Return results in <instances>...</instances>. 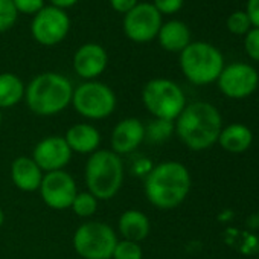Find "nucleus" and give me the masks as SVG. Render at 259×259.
I'll list each match as a JSON object with an SVG mask.
<instances>
[{
	"label": "nucleus",
	"instance_id": "f257e3e1",
	"mask_svg": "<svg viewBox=\"0 0 259 259\" xmlns=\"http://www.w3.org/2000/svg\"><path fill=\"white\" fill-rule=\"evenodd\" d=\"M176 135L191 151H204L218 144L223 117L215 105L204 101L186 104L174 120Z\"/></svg>",
	"mask_w": 259,
	"mask_h": 259
},
{
	"label": "nucleus",
	"instance_id": "f03ea898",
	"mask_svg": "<svg viewBox=\"0 0 259 259\" xmlns=\"http://www.w3.org/2000/svg\"><path fill=\"white\" fill-rule=\"evenodd\" d=\"M191 186L189 169L177 160H166L154 165L145 176L144 192L150 204L160 210H171L188 198Z\"/></svg>",
	"mask_w": 259,
	"mask_h": 259
},
{
	"label": "nucleus",
	"instance_id": "7ed1b4c3",
	"mask_svg": "<svg viewBox=\"0 0 259 259\" xmlns=\"http://www.w3.org/2000/svg\"><path fill=\"white\" fill-rule=\"evenodd\" d=\"M73 85L58 72H43L34 76L25 90L28 108L41 117L60 114L72 104Z\"/></svg>",
	"mask_w": 259,
	"mask_h": 259
},
{
	"label": "nucleus",
	"instance_id": "20e7f679",
	"mask_svg": "<svg viewBox=\"0 0 259 259\" xmlns=\"http://www.w3.org/2000/svg\"><path fill=\"white\" fill-rule=\"evenodd\" d=\"M123 160L111 150L99 148L89 156L84 168V180L87 191L99 201L114 198L123 185Z\"/></svg>",
	"mask_w": 259,
	"mask_h": 259
},
{
	"label": "nucleus",
	"instance_id": "39448f33",
	"mask_svg": "<svg viewBox=\"0 0 259 259\" xmlns=\"http://www.w3.org/2000/svg\"><path fill=\"white\" fill-rule=\"evenodd\" d=\"M179 63L186 79L195 85L215 82L224 69L223 54L206 41H191V45L180 52Z\"/></svg>",
	"mask_w": 259,
	"mask_h": 259
},
{
	"label": "nucleus",
	"instance_id": "423d86ee",
	"mask_svg": "<svg viewBox=\"0 0 259 259\" xmlns=\"http://www.w3.org/2000/svg\"><path fill=\"white\" fill-rule=\"evenodd\" d=\"M142 104L153 117L176 120L186 107V96L172 79L153 78L142 89Z\"/></svg>",
	"mask_w": 259,
	"mask_h": 259
},
{
	"label": "nucleus",
	"instance_id": "0eeeda50",
	"mask_svg": "<svg viewBox=\"0 0 259 259\" xmlns=\"http://www.w3.org/2000/svg\"><path fill=\"white\" fill-rule=\"evenodd\" d=\"M70 105L87 120H102L114 113L117 98L110 85L96 79L84 81L73 89Z\"/></svg>",
	"mask_w": 259,
	"mask_h": 259
},
{
	"label": "nucleus",
	"instance_id": "6e6552de",
	"mask_svg": "<svg viewBox=\"0 0 259 259\" xmlns=\"http://www.w3.org/2000/svg\"><path fill=\"white\" fill-rule=\"evenodd\" d=\"M117 233L104 221H85L73 233L72 244L82 259H111Z\"/></svg>",
	"mask_w": 259,
	"mask_h": 259
},
{
	"label": "nucleus",
	"instance_id": "1a4fd4ad",
	"mask_svg": "<svg viewBox=\"0 0 259 259\" xmlns=\"http://www.w3.org/2000/svg\"><path fill=\"white\" fill-rule=\"evenodd\" d=\"M70 31V19L66 11L55 7H45L32 17L31 34L34 40L41 46L60 45Z\"/></svg>",
	"mask_w": 259,
	"mask_h": 259
},
{
	"label": "nucleus",
	"instance_id": "9d476101",
	"mask_svg": "<svg viewBox=\"0 0 259 259\" xmlns=\"http://www.w3.org/2000/svg\"><path fill=\"white\" fill-rule=\"evenodd\" d=\"M162 25V14L153 4H138L123 16L122 22L125 35L135 43H148L157 38Z\"/></svg>",
	"mask_w": 259,
	"mask_h": 259
},
{
	"label": "nucleus",
	"instance_id": "9b49d317",
	"mask_svg": "<svg viewBox=\"0 0 259 259\" xmlns=\"http://www.w3.org/2000/svg\"><path fill=\"white\" fill-rule=\"evenodd\" d=\"M220 92L230 99L248 98L259 85V75L247 63H232L224 66L218 79Z\"/></svg>",
	"mask_w": 259,
	"mask_h": 259
},
{
	"label": "nucleus",
	"instance_id": "f8f14e48",
	"mask_svg": "<svg viewBox=\"0 0 259 259\" xmlns=\"http://www.w3.org/2000/svg\"><path fill=\"white\" fill-rule=\"evenodd\" d=\"M38 192L48 207L54 210H66L70 209L72 201L78 194V188L75 179L66 169H61L46 172Z\"/></svg>",
	"mask_w": 259,
	"mask_h": 259
},
{
	"label": "nucleus",
	"instance_id": "ddd939ff",
	"mask_svg": "<svg viewBox=\"0 0 259 259\" xmlns=\"http://www.w3.org/2000/svg\"><path fill=\"white\" fill-rule=\"evenodd\" d=\"M72 156L73 153L69 148L64 136L52 135L38 141V144L32 150L31 157L46 174V172L66 169V166L72 160Z\"/></svg>",
	"mask_w": 259,
	"mask_h": 259
},
{
	"label": "nucleus",
	"instance_id": "4468645a",
	"mask_svg": "<svg viewBox=\"0 0 259 259\" xmlns=\"http://www.w3.org/2000/svg\"><path fill=\"white\" fill-rule=\"evenodd\" d=\"M145 142V123L138 117H125L119 120L110 136L111 151L117 156L133 154Z\"/></svg>",
	"mask_w": 259,
	"mask_h": 259
},
{
	"label": "nucleus",
	"instance_id": "2eb2a0df",
	"mask_svg": "<svg viewBox=\"0 0 259 259\" xmlns=\"http://www.w3.org/2000/svg\"><path fill=\"white\" fill-rule=\"evenodd\" d=\"M107 66L108 54L98 43H85L73 54V70L85 81H95L99 78L105 72Z\"/></svg>",
	"mask_w": 259,
	"mask_h": 259
},
{
	"label": "nucleus",
	"instance_id": "dca6fc26",
	"mask_svg": "<svg viewBox=\"0 0 259 259\" xmlns=\"http://www.w3.org/2000/svg\"><path fill=\"white\" fill-rule=\"evenodd\" d=\"M64 139L69 148L72 150V153L90 156L99 150L102 136H101V132L93 123L79 122L67 128Z\"/></svg>",
	"mask_w": 259,
	"mask_h": 259
},
{
	"label": "nucleus",
	"instance_id": "f3484780",
	"mask_svg": "<svg viewBox=\"0 0 259 259\" xmlns=\"http://www.w3.org/2000/svg\"><path fill=\"white\" fill-rule=\"evenodd\" d=\"M11 180L22 192H37L41 186L45 172L31 156H19L11 163Z\"/></svg>",
	"mask_w": 259,
	"mask_h": 259
},
{
	"label": "nucleus",
	"instance_id": "a211bd4d",
	"mask_svg": "<svg viewBox=\"0 0 259 259\" xmlns=\"http://www.w3.org/2000/svg\"><path fill=\"white\" fill-rule=\"evenodd\" d=\"M151 232V221L148 215L138 209H128L120 213L117 220V233L120 239L142 242Z\"/></svg>",
	"mask_w": 259,
	"mask_h": 259
},
{
	"label": "nucleus",
	"instance_id": "6ab92c4d",
	"mask_svg": "<svg viewBox=\"0 0 259 259\" xmlns=\"http://www.w3.org/2000/svg\"><path fill=\"white\" fill-rule=\"evenodd\" d=\"M218 144L227 153H245L253 144V132L244 123H229L227 126H223L218 138Z\"/></svg>",
	"mask_w": 259,
	"mask_h": 259
},
{
	"label": "nucleus",
	"instance_id": "aec40b11",
	"mask_svg": "<svg viewBox=\"0 0 259 259\" xmlns=\"http://www.w3.org/2000/svg\"><path fill=\"white\" fill-rule=\"evenodd\" d=\"M157 40L165 51L180 54L191 45V31L183 22L171 20L162 25Z\"/></svg>",
	"mask_w": 259,
	"mask_h": 259
},
{
	"label": "nucleus",
	"instance_id": "412c9836",
	"mask_svg": "<svg viewBox=\"0 0 259 259\" xmlns=\"http://www.w3.org/2000/svg\"><path fill=\"white\" fill-rule=\"evenodd\" d=\"M26 85L20 76L11 72L0 73V110L11 108L25 99Z\"/></svg>",
	"mask_w": 259,
	"mask_h": 259
},
{
	"label": "nucleus",
	"instance_id": "4be33fe9",
	"mask_svg": "<svg viewBox=\"0 0 259 259\" xmlns=\"http://www.w3.org/2000/svg\"><path fill=\"white\" fill-rule=\"evenodd\" d=\"M176 133L174 120L156 119L153 117L148 125H145V141L151 144H163Z\"/></svg>",
	"mask_w": 259,
	"mask_h": 259
},
{
	"label": "nucleus",
	"instance_id": "5701e85b",
	"mask_svg": "<svg viewBox=\"0 0 259 259\" xmlns=\"http://www.w3.org/2000/svg\"><path fill=\"white\" fill-rule=\"evenodd\" d=\"M98 206H99V200L93 194H90L89 191H82V192L78 191L76 197L72 201L70 210L79 218H90L96 213Z\"/></svg>",
	"mask_w": 259,
	"mask_h": 259
},
{
	"label": "nucleus",
	"instance_id": "b1692460",
	"mask_svg": "<svg viewBox=\"0 0 259 259\" xmlns=\"http://www.w3.org/2000/svg\"><path fill=\"white\" fill-rule=\"evenodd\" d=\"M144 250L139 242L117 239L116 247L113 250L111 259H142Z\"/></svg>",
	"mask_w": 259,
	"mask_h": 259
},
{
	"label": "nucleus",
	"instance_id": "393cba45",
	"mask_svg": "<svg viewBox=\"0 0 259 259\" xmlns=\"http://www.w3.org/2000/svg\"><path fill=\"white\" fill-rule=\"evenodd\" d=\"M19 13L13 0H0V34L10 31L17 22Z\"/></svg>",
	"mask_w": 259,
	"mask_h": 259
},
{
	"label": "nucleus",
	"instance_id": "a878e982",
	"mask_svg": "<svg viewBox=\"0 0 259 259\" xmlns=\"http://www.w3.org/2000/svg\"><path fill=\"white\" fill-rule=\"evenodd\" d=\"M250 26H251V23H250L247 14L242 13V11L233 13L227 19V28L235 35H244V34H247L250 31Z\"/></svg>",
	"mask_w": 259,
	"mask_h": 259
},
{
	"label": "nucleus",
	"instance_id": "bb28decb",
	"mask_svg": "<svg viewBox=\"0 0 259 259\" xmlns=\"http://www.w3.org/2000/svg\"><path fill=\"white\" fill-rule=\"evenodd\" d=\"M13 4L19 14L26 16H35L46 7L45 0H13Z\"/></svg>",
	"mask_w": 259,
	"mask_h": 259
},
{
	"label": "nucleus",
	"instance_id": "cd10ccee",
	"mask_svg": "<svg viewBox=\"0 0 259 259\" xmlns=\"http://www.w3.org/2000/svg\"><path fill=\"white\" fill-rule=\"evenodd\" d=\"M244 48H245L247 55H248L251 60L259 61V29H257V28L250 29V31L245 34Z\"/></svg>",
	"mask_w": 259,
	"mask_h": 259
},
{
	"label": "nucleus",
	"instance_id": "c85d7f7f",
	"mask_svg": "<svg viewBox=\"0 0 259 259\" xmlns=\"http://www.w3.org/2000/svg\"><path fill=\"white\" fill-rule=\"evenodd\" d=\"M183 2L185 0H154L153 5L162 16L163 14L169 16V14L179 13L183 7Z\"/></svg>",
	"mask_w": 259,
	"mask_h": 259
},
{
	"label": "nucleus",
	"instance_id": "c756f323",
	"mask_svg": "<svg viewBox=\"0 0 259 259\" xmlns=\"http://www.w3.org/2000/svg\"><path fill=\"white\" fill-rule=\"evenodd\" d=\"M139 4V0H110V5L116 13L120 14H126L132 11L136 5Z\"/></svg>",
	"mask_w": 259,
	"mask_h": 259
},
{
	"label": "nucleus",
	"instance_id": "7c9ffc66",
	"mask_svg": "<svg viewBox=\"0 0 259 259\" xmlns=\"http://www.w3.org/2000/svg\"><path fill=\"white\" fill-rule=\"evenodd\" d=\"M250 23L259 29V0H248L247 2V11H245Z\"/></svg>",
	"mask_w": 259,
	"mask_h": 259
},
{
	"label": "nucleus",
	"instance_id": "2f4dec72",
	"mask_svg": "<svg viewBox=\"0 0 259 259\" xmlns=\"http://www.w3.org/2000/svg\"><path fill=\"white\" fill-rule=\"evenodd\" d=\"M154 165H151L150 162H148V159H141L139 162H136V165H135V171L139 174V176H147L150 171H151V168H153Z\"/></svg>",
	"mask_w": 259,
	"mask_h": 259
},
{
	"label": "nucleus",
	"instance_id": "473e14b6",
	"mask_svg": "<svg viewBox=\"0 0 259 259\" xmlns=\"http://www.w3.org/2000/svg\"><path fill=\"white\" fill-rule=\"evenodd\" d=\"M49 2H51V7H55V8H60V10L66 11V10L72 8V7H75L79 0H49Z\"/></svg>",
	"mask_w": 259,
	"mask_h": 259
},
{
	"label": "nucleus",
	"instance_id": "72a5a7b5",
	"mask_svg": "<svg viewBox=\"0 0 259 259\" xmlns=\"http://www.w3.org/2000/svg\"><path fill=\"white\" fill-rule=\"evenodd\" d=\"M4 223H5V212H4L2 207H0V227L4 226Z\"/></svg>",
	"mask_w": 259,
	"mask_h": 259
},
{
	"label": "nucleus",
	"instance_id": "f704fd0d",
	"mask_svg": "<svg viewBox=\"0 0 259 259\" xmlns=\"http://www.w3.org/2000/svg\"><path fill=\"white\" fill-rule=\"evenodd\" d=\"M2 122H4V114H2V110H0V126H2Z\"/></svg>",
	"mask_w": 259,
	"mask_h": 259
},
{
	"label": "nucleus",
	"instance_id": "c9c22d12",
	"mask_svg": "<svg viewBox=\"0 0 259 259\" xmlns=\"http://www.w3.org/2000/svg\"><path fill=\"white\" fill-rule=\"evenodd\" d=\"M257 218H259V209H257Z\"/></svg>",
	"mask_w": 259,
	"mask_h": 259
}]
</instances>
